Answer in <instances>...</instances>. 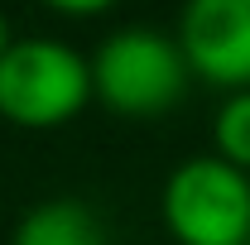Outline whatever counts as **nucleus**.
<instances>
[{"label":"nucleus","instance_id":"obj_2","mask_svg":"<svg viewBox=\"0 0 250 245\" xmlns=\"http://www.w3.org/2000/svg\"><path fill=\"white\" fill-rule=\"evenodd\" d=\"M92 106V67L72 43L29 34L0 53V121L15 130H62Z\"/></svg>","mask_w":250,"mask_h":245},{"label":"nucleus","instance_id":"obj_6","mask_svg":"<svg viewBox=\"0 0 250 245\" xmlns=\"http://www.w3.org/2000/svg\"><path fill=\"white\" fill-rule=\"evenodd\" d=\"M212 154L250 173V87L221 96L212 116Z\"/></svg>","mask_w":250,"mask_h":245},{"label":"nucleus","instance_id":"obj_5","mask_svg":"<svg viewBox=\"0 0 250 245\" xmlns=\"http://www.w3.org/2000/svg\"><path fill=\"white\" fill-rule=\"evenodd\" d=\"M10 245H111L106 216L82 197H43L20 212Z\"/></svg>","mask_w":250,"mask_h":245},{"label":"nucleus","instance_id":"obj_4","mask_svg":"<svg viewBox=\"0 0 250 245\" xmlns=\"http://www.w3.org/2000/svg\"><path fill=\"white\" fill-rule=\"evenodd\" d=\"M173 39L192 82L217 92L250 87V0H183Z\"/></svg>","mask_w":250,"mask_h":245},{"label":"nucleus","instance_id":"obj_8","mask_svg":"<svg viewBox=\"0 0 250 245\" xmlns=\"http://www.w3.org/2000/svg\"><path fill=\"white\" fill-rule=\"evenodd\" d=\"M10 39H15V34H10V20H5V10H0V53L10 48Z\"/></svg>","mask_w":250,"mask_h":245},{"label":"nucleus","instance_id":"obj_7","mask_svg":"<svg viewBox=\"0 0 250 245\" xmlns=\"http://www.w3.org/2000/svg\"><path fill=\"white\" fill-rule=\"evenodd\" d=\"M43 10H53L62 20H96V15H106V10H116L121 0H39Z\"/></svg>","mask_w":250,"mask_h":245},{"label":"nucleus","instance_id":"obj_3","mask_svg":"<svg viewBox=\"0 0 250 245\" xmlns=\"http://www.w3.org/2000/svg\"><path fill=\"white\" fill-rule=\"evenodd\" d=\"M159 221L173 245H250V173L192 154L159 187Z\"/></svg>","mask_w":250,"mask_h":245},{"label":"nucleus","instance_id":"obj_1","mask_svg":"<svg viewBox=\"0 0 250 245\" xmlns=\"http://www.w3.org/2000/svg\"><path fill=\"white\" fill-rule=\"evenodd\" d=\"M92 101L121 121H159L192 87V72L173 34L154 24H121L92 48Z\"/></svg>","mask_w":250,"mask_h":245}]
</instances>
